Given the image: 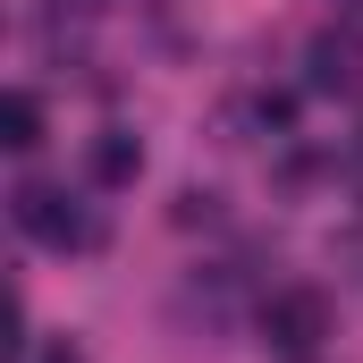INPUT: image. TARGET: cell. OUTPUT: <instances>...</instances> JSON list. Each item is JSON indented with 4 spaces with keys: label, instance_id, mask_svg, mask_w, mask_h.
Listing matches in <instances>:
<instances>
[{
    "label": "cell",
    "instance_id": "8992f818",
    "mask_svg": "<svg viewBox=\"0 0 363 363\" xmlns=\"http://www.w3.org/2000/svg\"><path fill=\"white\" fill-rule=\"evenodd\" d=\"M101 0H51V26H68V17H93Z\"/></svg>",
    "mask_w": 363,
    "mask_h": 363
},
{
    "label": "cell",
    "instance_id": "6da1fadb",
    "mask_svg": "<svg viewBox=\"0 0 363 363\" xmlns=\"http://www.w3.org/2000/svg\"><path fill=\"white\" fill-rule=\"evenodd\" d=\"M9 211H17V228H26L34 245H60V254H85L93 237H101L93 211L68 194V186H34V178H26L17 194H9Z\"/></svg>",
    "mask_w": 363,
    "mask_h": 363
},
{
    "label": "cell",
    "instance_id": "5b68a950",
    "mask_svg": "<svg viewBox=\"0 0 363 363\" xmlns=\"http://www.w3.org/2000/svg\"><path fill=\"white\" fill-rule=\"evenodd\" d=\"M135 169H144V144L110 127V135L93 144V178H101V186H127V178H135Z\"/></svg>",
    "mask_w": 363,
    "mask_h": 363
},
{
    "label": "cell",
    "instance_id": "7a4b0ae2",
    "mask_svg": "<svg viewBox=\"0 0 363 363\" xmlns=\"http://www.w3.org/2000/svg\"><path fill=\"white\" fill-rule=\"evenodd\" d=\"M321 338H330V296H321V287H279L271 304H262V347H271V355L313 363Z\"/></svg>",
    "mask_w": 363,
    "mask_h": 363
},
{
    "label": "cell",
    "instance_id": "3957f363",
    "mask_svg": "<svg viewBox=\"0 0 363 363\" xmlns=\"http://www.w3.org/2000/svg\"><path fill=\"white\" fill-rule=\"evenodd\" d=\"M313 85L321 93H355L363 85V43L355 34H321L313 43Z\"/></svg>",
    "mask_w": 363,
    "mask_h": 363
},
{
    "label": "cell",
    "instance_id": "52a82bcc",
    "mask_svg": "<svg viewBox=\"0 0 363 363\" xmlns=\"http://www.w3.org/2000/svg\"><path fill=\"white\" fill-rule=\"evenodd\" d=\"M34 363H85V355H77L68 338H51V347H43V355H34Z\"/></svg>",
    "mask_w": 363,
    "mask_h": 363
},
{
    "label": "cell",
    "instance_id": "277c9868",
    "mask_svg": "<svg viewBox=\"0 0 363 363\" xmlns=\"http://www.w3.org/2000/svg\"><path fill=\"white\" fill-rule=\"evenodd\" d=\"M0 144H9V152H34V144H43V101H34V93H9V101H0Z\"/></svg>",
    "mask_w": 363,
    "mask_h": 363
}]
</instances>
